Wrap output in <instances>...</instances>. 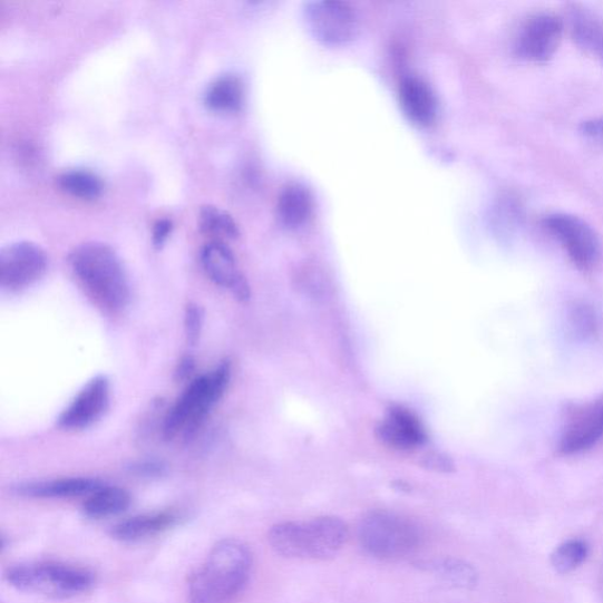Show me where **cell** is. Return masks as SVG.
<instances>
[{
	"instance_id": "obj_1",
	"label": "cell",
	"mask_w": 603,
	"mask_h": 603,
	"mask_svg": "<svg viewBox=\"0 0 603 603\" xmlns=\"http://www.w3.org/2000/svg\"><path fill=\"white\" fill-rule=\"evenodd\" d=\"M70 265L81 286L104 311L119 314L128 308L132 299L129 279L110 245L82 243L71 253Z\"/></svg>"
},
{
	"instance_id": "obj_2",
	"label": "cell",
	"mask_w": 603,
	"mask_h": 603,
	"mask_svg": "<svg viewBox=\"0 0 603 603\" xmlns=\"http://www.w3.org/2000/svg\"><path fill=\"white\" fill-rule=\"evenodd\" d=\"M252 567V552L242 541H220L189 580V603H233L246 586Z\"/></svg>"
},
{
	"instance_id": "obj_3",
	"label": "cell",
	"mask_w": 603,
	"mask_h": 603,
	"mask_svg": "<svg viewBox=\"0 0 603 603\" xmlns=\"http://www.w3.org/2000/svg\"><path fill=\"white\" fill-rule=\"evenodd\" d=\"M348 536V526L341 518L322 516L305 524L275 525L269 531L268 541L283 557L327 560L340 553Z\"/></svg>"
},
{
	"instance_id": "obj_4",
	"label": "cell",
	"mask_w": 603,
	"mask_h": 603,
	"mask_svg": "<svg viewBox=\"0 0 603 603\" xmlns=\"http://www.w3.org/2000/svg\"><path fill=\"white\" fill-rule=\"evenodd\" d=\"M231 379L232 366L223 362L211 373L193 381L166 414L163 425L164 438L166 440H174L178 436L191 438L223 398Z\"/></svg>"
},
{
	"instance_id": "obj_5",
	"label": "cell",
	"mask_w": 603,
	"mask_h": 603,
	"mask_svg": "<svg viewBox=\"0 0 603 603\" xmlns=\"http://www.w3.org/2000/svg\"><path fill=\"white\" fill-rule=\"evenodd\" d=\"M6 578L20 592L51 599H70L95 584V574L88 568L54 561L16 565L7 571Z\"/></svg>"
},
{
	"instance_id": "obj_6",
	"label": "cell",
	"mask_w": 603,
	"mask_h": 603,
	"mask_svg": "<svg viewBox=\"0 0 603 603\" xmlns=\"http://www.w3.org/2000/svg\"><path fill=\"white\" fill-rule=\"evenodd\" d=\"M358 536L361 547L372 557L393 560L418 548L422 532L411 519L400 514L372 510L361 519Z\"/></svg>"
},
{
	"instance_id": "obj_7",
	"label": "cell",
	"mask_w": 603,
	"mask_h": 603,
	"mask_svg": "<svg viewBox=\"0 0 603 603\" xmlns=\"http://www.w3.org/2000/svg\"><path fill=\"white\" fill-rule=\"evenodd\" d=\"M304 20L310 33L327 46L347 45L360 30L356 10L339 0H317L308 3L304 8Z\"/></svg>"
},
{
	"instance_id": "obj_8",
	"label": "cell",
	"mask_w": 603,
	"mask_h": 603,
	"mask_svg": "<svg viewBox=\"0 0 603 603\" xmlns=\"http://www.w3.org/2000/svg\"><path fill=\"white\" fill-rule=\"evenodd\" d=\"M547 231L565 247L572 262L584 272L601 260V242L594 228L584 220L570 214H552L544 221Z\"/></svg>"
},
{
	"instance_id": "obj_9",
	"label": "cell",
	"mask_w": 603,
	"mask_h": 603,
	"mask_svg": "<svg viewBox=\"0 0 603 603\" xmlns=\"http://www.w3.org/2000/svg\"><path fill=\"white\" fill-rule=\"evenodd\" d=\"M48 264V255L38 244H10L0 252V285L8 291L29 288L46 275Z\"/></svg>"
},
{
	"instance_id": "obj_10",
	"label": "cell",
	"mask_w": 603,
	"mask_h": 603,
	"mask_svg": "<svg viewBox=\"0 0 603 603\" xmlns=\"http://www.w3.org/2000/svg\"><path fill=\"white\" fill-rule=\"evenodd\" d=\"M563 19L549 12L531 16L515 40V52L532 64H546L557 51L564 36Z\"/></svg>"
},
{
	"instance_id": "obj_11",
	"label": "cell",
	"mask_w": 603,
	"mask_h": 603,
	"mask_svg": "<svg viewBox=\"0 0 603 603\" xmlns=\"http://www.w3.org/2000/svg\"><path fill=\"white\" fill-rule=\"evenodd\" d=\"M110 381L98 376L82 387L70 405L60 412L57 426L64 430L86 429L98 422L109 409Z\"/></svg>"
},
{
	"instance_id": "obj_12",
	"label": "cell",
	"mask_w": 603,
	"mask_h": 603,
	"mask_svg": "<svg viewBox=\"0 0 603 603\" xmlns=\"http://www.w3.org/2000/svg\"><path fill=\"white\" fill-rule=\"evenodd\" d=\"M603 439V398L574 408L561 435L558 449L565 455L578 454Z\"/></svg>"
},
{
	"instance_id": "obj_13",
	"label": "cell",
	"mask_w": 603,
	"mask_h": 603,
	"mask_svg": "<svg viewBox=\"0 0 603 603\" xmlns=\"http://www.w3.org/2000/svg\"><path fill=\"white\" fill-rule=\"evenodd\" d=\"M201 262L204 272L217 285L228 289L240 302L252 298L251 285L239 272L231 247L222 241H213L202 249Z\"/></svg>"
},
{
	"instance_id": "obj_14",
	"label": "cell",
	"mask_w": 603,
	"mask_h": 603,
	"mask_svg": "<svg viewBox=\"0 0 603 603\" xmlns=\"http://www.w3.org/2000/svg\"><path fill=\"white\" fill-rule=\"evenodd\" d=\"M103 483L90 477L57 478V480L20 484L16 494L30 498H72L90 496L103 487Z\"/></svg>"
},
{
	"instance_id": "obj_15",
	"label": "cell",
	"mask_w": 603,
	"mask_h": 603,
	"mask_svg": "<svg viewBox=\"0 0 603 603\" xmlns=\"http://www.w3.org/2000/svg\"><path fill=\"white\" fill-rule=\"evenodd\" d=\"M400 103L407 117L419 126H429L438 114V101L421 78L407 77L400 85Z\"/></svg>"
},
{
	"instance_id": "obj_16",
	"label": "cell",
	"mask_w": 603,
	"mask_h": 603,
	"mask_svg": "<svg viewBox=\"0 0 603 603\" xmlns=\"http://www.w3.org/2000/svg\"><path fill=\"white\" fill-rule=\"evenodd\" d=\"M178 522L175 512L144 514L124 519L111 529V536L121 543H137L171 529Z\"/></svg>"
},
{
	"instance_id": "obj_17",
	"label": "cell",
	"mask_w": 603,
	"mask_h": 603,
	"mask_svg": "<svg viewBox=\"0 0 603 603\" xmlns=\"http://www.w3.org/2000/svg\"><path fill=\"white\" fill-rule=\"evenodd\" d=\"M568 17L576 45L603 61V19L578 6L570 9Z\"/></svg>"
},
{
	"instance_id": "obj_18",
	"label": "cell",
	"mask_w": 603,
	"mask_h": 603,
	"mask_svg": "<svg viewBox=\"0 0 603 603\" xmlns=\"http://www.w3.org/2000/svg\"><path fill=\"white\" fill-rule=\"evenodd\" d=\"M314 201L305 186L289 184L281 192L278 202V214L281 222L289 227H299L313 215Z\"/></svg>"
},
{
	"instance_id": "obj_19",
	"label": "cell",
	"mask_w": 603,
	"mask_h": 603,
	"mask_svg": "<svg viewBox=\"0 0 603 603\" xmlns=\"http://www.w3.org/2000/svg\"><path fill=\"white\" fill-rule=\"evenodd\" d=\"M244 87L242 80L234 75L216 78L204 95L207 108L217 113H235L242 107Z\"/></svg>"
},
{
	"instance_id": "obj_20",
	"label": "cell",
	"mask_w": 603,
	"mask_h": 603,
	"mask_svg": "<svg viewBox=\"0 0 603 603\" xmlns=\"http://www.w3.org/2000/svg\"><path fill=\"white\" fill-rule=\"evenodd\" d=\"M132 505L130 494L123 488L104 485L88 496L82 512L94 519L108 518L126 512Z\"/></svg>"
},
{
	"instance_id": "obj_21",
	"label": "cell",
	"mask_w": 603,
	"mask_h": 603,
	"mask_svg": "<svg viewBox=\"0 0 603 603\" xmlns=\"http://www.w3.org/2000/svg\"><path fill=\"white\" fill-rule=\"evenodd\" d=\"M57 181L61 192L80 200L98 198L104 189L101 179L89 171H68L60 174Z\"/></svg>"
},
{
	"instance_id": "obj_22",
	"label": "cell",
	"mask_w": 603,
	"mask_h": 603,
	"mask_svg": "<svg viewBox=\"0 0 603 603\" xmlns=\"http://www.w3.org/2000/svg\"><path fill=\"white\" fill-rule=\"evenodd\" d=\"M426 568L439 574L448 584L459 589H473L477 584L476 570L459 558L434 560L425 565Z\"/></svg>"
},
{
	"instance_id": "obj_23",
	"label": "cell",
	"mask_w": 603,
	"mask_h": 603,
	"mask_svg": "<svg viewBox=\"0 0 603 603\" xmlns=\"http://www.w3.org/2000/svg\"><path fill=\"white\" fill-rule=\"evenodd\" d=\"M202 231L218 239H237L240 236L239 226L226 212L214 205H204L198 216Z\"/></svg>"
},
{
	"instance_id": "obj_24",
	"label": "cell",
	"mask_w": 603,
	"mask_h": 603,
	"mask_svg": "<svg viewBox=\"0 0 603 603\" xmlns=\"http://www.w3.org/2000/svg\"><path fill=\"white\" fill-rule=\"evenodd\" d=\"M589 546L585 541L570 539L555 548L551 556L553 568L560 574H568L585 563Z\"/></svg>"
},
{
	"instance_id": "obj_25",
	"label": "cell",
	"mask_w": 603,
	"mask_h": 603,
	"mask_svg": "<svg viewBox=\"0 0 603 603\" xmlns=\"http://www.w3.org/2000/svg\"><path fill=\"white\" fill-rule=\"evenodd\" d=\"M393 425H397L403 431L410 441L416 446H421L427 441V431L411 410L393 405L388 409V418Z\"/></svg>"
},
{
	"instance_id": "obj_26",
	"label": "cell",
	"mask_w": 603,
	"mask_h": 603,
	"mask_svg": "<svg viewBox=\"0 0 603 603\" xmlns=\"http://www.w3.org/2000/svg\"><path fill=\"white\" fill-rule=\"evenodd\" d=\"M571 327L576 337L590 338L596 329V318L592 308L585 303H574L570 311Z\"/></svg>"
},
{
	"instance_id": "obj_27",
	"label": "cell",
	"mask_w": 603,
	"mask_h": 603,
	"mask_svg": "<svg viewBox=\"0 0 603 603\" xmlns=\"http://www.w3.org/2000/svg\"><path fill=\"white\" fill-rule=\"evenodd\" d=\"M378 439L389 448L398 450H410L416 446L401 429L388 419L377 427Z\"/></svg>"
},
{
	"instance_id": "obj_28",
	"label": "cell",
	"mask_w": 603,
	"mask_h": 603,
	"mask_svg": "<svg viewBox=\"0 0 603 603\" xmlns=\"http://www.w3.org/2000/svg\"><path fill=\"white\" fill-rule=\"evenodd\" d=\"M203 310L200 305L191 303L185 308L184 330L186 342L196 346L200 342L203 329Z\"/></svg>"
},
{
	"instance_id": "obj_29",
	"label": "cell",
	"mask_w": 603,
	"mask_h": 603,
	"mask_svg": "<svg viewBox=\"0 0 603 603\" xmlns=\"http://www.w3.org/2000/svg\"><path fill=\"white\" fill-rule=\"evenodd\" d=\"M420 465L427 470L441 474H451L456 469L451 457L439 451L426 454L422 457Z\"/></svg>"
},
{
	"instance_id": "obj_30",
	"label": "cell",
	"mask_w": 603,
	"mask_h": 603,
	"mask_svg": "<svg viewBox=\"0 0 603 603\" xmlns=\"http://www.w3.org/2000/svg\"><path fill=\"white\" fill-rule=\"evenodd\" d=\"M580 133L603 144V118H593L581 123Z\"/></svg>"
},
{
	"instance_id": "obj_31",
	"label": "cell",
	"mask_w": 603,
	"mask_h": 603,
	"mask_svg": "<svg viewBox=\"0 0 603 603\" xmlns=\"http://www.w3.org/2000/svg\"><path fill=\"white\" fill-rule=\"evenodd\" d=\"M132 470L143 477H159L165 474L166 467L158 461H139L132 466Z\"/></svg>"
},
{
	"instance_id": "obj_32",
	"label": "cell",
	"mask_w": 603,
	"mask_h": 603,
	"mask_svg": "<svg viewBox=\"0 0 603 603\" xmlns=\"http://www.w3.org/2000/svg\"><path fill=\"white\" fill-rule=\"evenodd\" d=\"M173 231V222L171 220H158L154 225L153 240L156 246H162L171 236Z\"/></svg>"
},
{
	"instance_id": "obj_33",
	"label": "cell",
	"mask_w": 603,
	"mask_h": 603,
	"mask_svg": "<svg viewBox=\"0 0 603 603\" xmlns=\"http://www.w3.org/2000/svg\"><path fill=\"white\" fill-rule=\"evenodd\" d=\"M194 368H195L194 359L191 357L184 358L179 362L178 368L176 370L177 380L182 381V380L188 379L192 376Z\"/></svg>"
}]
</instances>
